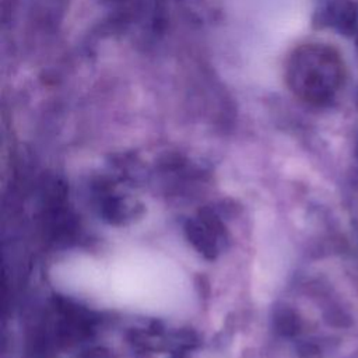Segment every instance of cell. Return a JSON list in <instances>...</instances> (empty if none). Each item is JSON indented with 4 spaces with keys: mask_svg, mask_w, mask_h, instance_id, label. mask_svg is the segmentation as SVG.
Returning a JSON list of instances; mask_svg holds the SVG:
<instances>
[{
    "mask_svg": "<svg viewBox=\"0 0 358 358\" xmlns=\"http://www.w3.org/2000/svg\"><path fill=\"white\" fill-rule=\"evenodd\" d=\"M305 91L316 99L330 98L343 80V64L337 53L327 48H315L305 55Z\"/></svg>",
    "mask_w": 358,
    "mask_h": 358,
    "instance_id": "obj_1",
    "label": "cell"
}]
</instances>
